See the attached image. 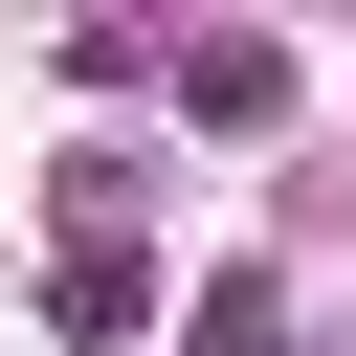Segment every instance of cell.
Returning <instances> with one entry per match:
<instances>
[{
  "label": "cell",
  "mask_w": 356,
  "mask_h": 356,
  "mask_svg": "<svg viewBox=\"0 0 356 356\" xmlns=\"http://www.w3.org/2000/svg\"><path fill=\"white\" fill-rule=\"evenodd\" d=\"M200 356H267V267H222V289H200Z\"/></svg>",
  "instance_id": "2"
},
{
  "label": "cell",
  "mask_w": 356,
  "mask_h": 356,
  "mask_svg": "<svg viewBox=\"0 0 356 356\" xmlns=\"http://www.w3.org/2000/svg\"><path fill=\"white\" fill-rule=\"evenodd\" d=\"M178 111H200V134H267V111H289V44H267V22L178 44Z\"/></svg>",
  "instance_id": "1"
}]
</instances>
